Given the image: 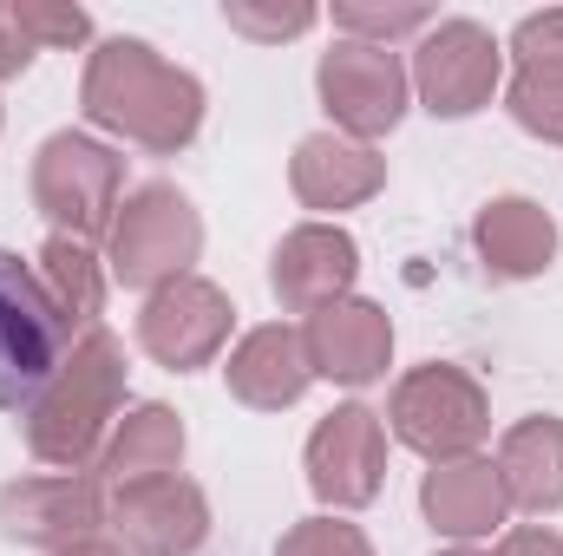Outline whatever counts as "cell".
<instances>
[{"mask_svg":"<svg viewBox=\"0 0 563 556\" xmlns=\"http://www.w3.org/2000/svg\"><path fill=\"white\" fill-rule=\"evenodd\" d=\"M79 105L99 132L139 144L151 157H177L184 144L203 132V86L197 73L170 66L144 40H99L79 79Z\"/></svg>","mask_w":563,"mask_h":556,"instance_id":"6da1fadb","label":"cell"},{"mask_svg":"<svg viewBox=\"0 0 563 556\" xmlns=\"http://www.w3.org/2000/svg\"><path fill=\"white\" fill-rule=\"evenodd\" d=\"M125 341L112 327H92L66 347L53 380L26 407V452L53 471H99V452L125 413Z\"/></svg>","mask_w":563,"mask_h":556,"instance_id":"7a4b0ae2","label":"cell"},{"mask_svg":"<svg viewBox=\"0 0 563 556\" xmlns=\"http://www.w3.org/2000/svg\"><path fill=\"white\" fill-rule=\"evenodd\" d=\"M197 256H203V216H197V203L177 184H139L119 203L112 236H106L112 281H125L139 294H157V288L190 276Z\"/></svg>","mask_w":563,"mask_h":556,"instance_id":"3957f363","label":"cell"},{"mask_svg":"<svg viewBox=\"0 0 563 556\" xmlns=\"http://www.w3.org/2000/svg\"><path fill=\"white\" fill-rule=\"evenodd\" d=\"M387 432L407 452H420L426 465H452V458H472L492 438V400H485V387L465 367L426 360V367L394 380Z\"/></svg>","mask_w":563,"mask_h":556,"instance_id":"277c9868","label":"cell"},{"mask_svg":"<svg viewBox=\"0 0 563 556\" xmlns=\"http://www.w3.org/2000/svg\"><path fill=\"white\" fill-rule=\"evenodd\" d=\"M125 203V157L86 132H53L33 157V210L53 223V236L99 243L112 236V216Z\"/></svg>","mask_w":563,"mask_h":556,"instance_id":"5b68a950","label":"cell"},{"mask_svg":"<svg viewBox=\"0 0 563 556\" xmlns=\"http://www.w3.org/2000/svg\"><path fill=\"white\" fill-rule=\"evenodd\" d=\"M314 92H321V112L334 119L341 138H387L407 105H413V73L394 46H367V40H334L314 66Z\"/></svg>","mask_w":563,"mask_h":556,"instance_id":"8992f818","label":"cell"},{"mask_svg":"<svg viewBox=\"0 0 563 556\" xmlns=\"http://www.w3.org/2000/svg\"><path fill=\"white\" fill-rule=\"evenodd\" d=\"M66 321L46 301V288L33 276V263H20L13 249H0V413H26L33 393L53 380V367L66 360Z\"/></svg>","mask_w":563,"mask_h":556,"instance_id":"52a82bcc","label":"cell"},{"mask_svg":"<svg viewBox=\"0 0 563 556\" xmlns=\"http://www.w3.org/2000/svg\"><path fill=\"white\" fill-rule=\"evenodd\" d=\"M112 524V498L99 471H46L0 485V537L20 551H73Z\"/></svg>","mask_w":563,"mask_h":556,"instance_id":"ba28073f","label":"cell"},{"mask_svg":"<svg viewBox=\"0 0 563 556\" xmlns=\"http://www.w3.org/2000/svg\"><path fill=\"white\" fill-rule=\"evenodd\" d=\"M505 79V46L478 20H432L413 53V92L432 119H472Z\"/></svg>","mask_w":563,"mask_h":556,"instance_id":"9c48e42d","label":"cell"},{"mask_svg":"<svg viewBox=\"0 0 563 556\" xmlns=\"http://www.w3.org/2000/svg\"><path fill=\"white\" fill-rule=\"evenodd\" d=\"M230 327H236L230 294L203 276L170 281V288L144 294V308H139V347L157 367H170V374L210 367V360L230 347Z\"/></svg>","mask_w":563,"mask_h":556,"instance_id":"30bf717a","label":"cell"},{"mask_svg":"<svg viewBox=\"0 0 563 556\" xmlns=\"http://www.w3.org/2000/svg\"><path fill=\"white\" fill-rule=\"evenodd\" d=\"M308 491L328 504V511H361L380 498V478H387V425L380 413H367L361 400L334 407L308 432Z\"/></svg>","mask_w":563,"mask_h":556,"instance_id":"8fae6325","label":"cell"},{"mask_svg":"<svg viewBox=\"0 0 563 556\" xmlns=\"http://www.w3.org/2000/svg\"><path fill=\"white\" fill-rule=\"evenodd\" d=\"M301 341H308L314 380H334V387H374L394 367V321L380 301H361V294L308 314Z\"/></svg>","mask_w":563,"mask_h":556,"instance_id":"7c38bea8","label":"cell"},{"mask_svg":"<svg viewBox=\"0 0 563 556\" xmlns=\"http://www.w3.org/2000/svg\"><path fill=\"white\" fill-rule=\"evenodd\" d=\"M112 531L132 556H197L210 544V498L190 478H151L112 491Z\"/></svg>","mask_w":563,"mask_h":556,"instance_id":"4fadbf2b","label":"cell"},{"mask_svg":"<svg viewBox=\"0 0 563 556\" xmlns=\"http://www.w3.org/2000/svg\"><path fill=\"white\" fill-rule=\"evenodd\" d=\"M354 276H361V243L341 223H301L269 256V288L288 314H321V308L347 301Z\"/></svg>","mask_w":563,"mask_h":556,"instance_id":"5bb4252c","label":"cell"},{"mask_svg":"<svg viewBox=\"0 0 563 556\" xmlns=\"http://www.w3.org/2000/svg\"><path fill=\"white\" fill-rule=\"evenodd\" d=\"M420 511L426 524L445 537V544H485V537H505L511 524V491L498 478V458H452V465H432L420 485Z\"/></svg>","mask_w":563,"mask_h":556,"instance_id":"9a60e30c","label":"cell"},{"mask_svg":"<svg viewBox=\"0 0 563 556\" xmlns=\"http://www.w3.org/2000/svg\"><path fill=\"white\" fill-rule=\"evenodd\" d=\"M288 190L301 197V210H361L367 197L387 190V157L361 138H341V132H314V138L295 144L288 157Z\"/></svg>","mask_w":563,"mask_h":556,"instance_id":"2e32d148","label":"cell"},{"mask_svg":"<svg viewBox=\"0 0 563 556\" xmlns=\"http://www.w3.org/2000/svg\"><path fill=\"white\" fill-rule=\"evenodd\" d=\"M223 380H230V400H243V407H256V413H282V407H295V400L314 387V367H308V341H301V327H288V321L250 327V334L230 347Z\"/></svg>","mask_w":563,"mask_h":556,"instance_id":"e0dca14e","label":"cell"},{"mask_svg":"<svg viewBox=\"0 0 563 556\" xmlns=\"http://www.w3.org/2000/svg\"><path fill=\"white\" fill-rule=\"evenodd\" d=\"M472 243H478V263L498 281H531L558 263V223L531 197H492L472 223Z\"/></svg>","mask_w":563,"mask_h":556,"instance_id":"ac0fdd59","label":"cell"},{"mask_svg":"<svg viewBox=\"0 0 563 556\" xmlns=\"http://www.w3.org/2000/svg\"><path fill=\"white\" fill-rule=\"evenodd\" d=\"M184 419L157 400H144L112 425L106 452H99V478L106 491H132V485H151V478H177L184 471Z\"/></svg>","mask_w":563,"mask_h":556,"instance_id":"d6986e66","label":"cell"},{"mask_svg":"<svg viewBox=\"0 0 563 556\" xmlns=\"http://www.w3.org/2000/svg\"><path fill=\"white\" fill-rule=\"evenodd\" d=\"M498 478L511 491V511H531V518L563 511V419H518L498 438Z\"/></svg>","mask_w":563,"mask_h":556,"instance_id":"ffe728a7","label":"cell"},{"mask_svg":"<svg viewBox=\"0 0 563 556\" xmlns=\"http://www.w3.org/2000/svg\"><path fill=\"white\" fill-rule=\"evenodd\" d=\"M33 276H40V288H46V301L59 308L66 334H73V327H79V334H92V327H99L112 269L92 256V243H79V236H46V249H40Z\"/></svg>","mask_w":563,"mask_h":556,"instance_id":"44dd1931","label":"cell"},{"mask_svg":"<svg viewBox=\"0 0 563 556\" xmlns=\"http://www.w3.org/2000/svg\"><path fill=\"white\" fill-rule=\"evenodd\" d=\"M432 26V7L420 0H334V33L341 40H367V46H394Z\"/></svg>","mask_w":563,"mask_h":556,"instance_id":"7402d4cb","label":"cell"},{"mask_svg":"<svg viewBox=\"0 0 563 556\" xmlns=\"http://www.w3.org/2000/svg\"><path fill=\"white\" fill-rule=\"evenodd\" d=\"M505 112L544 144H563V79L558 73H511Z\"/></svg>","mask_w":563,"mask_h":556,"instance_id":"603a6c76","label":"cell"},{"mask_svg":"<svg viewBox=\"0 0 563 556\" xmlns=\"http://www.w3.org/2000/svg\"><path fill=\"white\" fill-rule=\"evenodd\" d=\"M13 20L33 40V53H46V46H86L92 40V13L66 7V0H13Z\"/></svg>","mask_w":563,"mask_h":556,"instance_id":"cb8c5ba5","label":"cell"},{"mask_svg":"<svg viewBox=\"0 0 563 556\" xmlns=\"http://www.w3.org/2000/svg\"><path fill=\"white\" fill-rule=\"evenodd\" d=\"M223 20H230V33H243V40L282 46V40L308 33V26H314L321 13H314L308 0H288V7H263V0H223Z\"/></svg>","mask_w":563,"mask_h":556,"instance_id":"d4e9b609","label":"cell"},{"mask_svg":"<svg viewBox=\"0 0 563 556\" xmlns=\"http://www.w3.org/2000/svg\"><path fill=\"white\" fill-rule=\"evenodd\" d=\"M276 556H374V544L347 518H301V524L282 531Z\"/></svg>","mask_w":563,"mask_h":556,"instance_id":"484cf974","label":"cell"},{"mask_svg":"<svg viewBox=\"0 0 563 556\" xmlns=\"http://www.w3.org/2000/svg\"><path fill=\"white\" fill-rule=\"evenodd\" d=\"M505 53H511V66H518V73H558V79H563V7L525 13Z\"/></svg>","mask_w":563,"mask_h":556,"instance_id":"4316f807","label":"cell"},{"mask_svg":"<svg viewBox=\"0 0 563 556\" xmlns=\"http://www.w3.org/2000/svg\"><path fill=\"white\" fill-rule=\"evenodd\" d=\"M26 66H33V40L13 20V0H0V79H20Z\"/></svg>","mask_w":563,"mask_h":556,"instance_id":"83f0119b","label":"cell"},{"mask_svg":"<svg viewBox=\"0 0 563 556\" xmlns=\"http://www.w3.org/2000/svg\"><path fill=\"white\" fill-rule=\"evenodd\" d=\"M492 556H563V537L558 531H544V524H518V531L498 537V551Z\"/></svg>","mask_w":563,"mask_h":556,"instance_id":"f1b7e54d","label":"cell"},{"mask_svg":"<svg viewBox=\"0 0 563 556\" xmlns=\"http://www.w3.org/2000/svg\"><path fill=\"white\" fill-rule=\"evenodd\" d=\"M59 556H125V544H112V537H86V544H73V551Z\"/></svg>","mask_w":563,"mask_h":556,"instance_id":"f546056e","label":"cell"},{"mask_svg":"<svg viewBox=\"0 0 563 556\" xmlns=\"http://www.w3.org/2000/svg\"><path fill=\"white\" fill-rule=\"evenodd\" d=\"M432 556H492V551H478V544H445V551H432Z\"/></svg>","mask_w":563,"mask_h":556,"instance_id":"4dcf8cb0","label":"cell"}]
</instances>
